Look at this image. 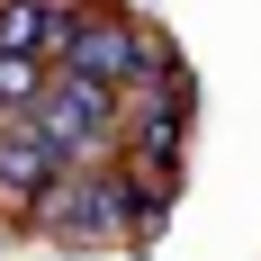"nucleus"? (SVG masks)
<instances>
[{
    "label": "nucleus",
    "instance_id": "nucleus-1",
    "mask_svg": "<svg viewBox=\"0 0 261 261\" xmlns=\"http://www.w3.org/2000/svg\"><path fill=\"white\" fill-rule=\"evenodd\" d=\"M63 9L54 0H0V54H54Z\"/></svg>",
    "mask_w": 261,
    "mask_h": 261
}]
</instances>
